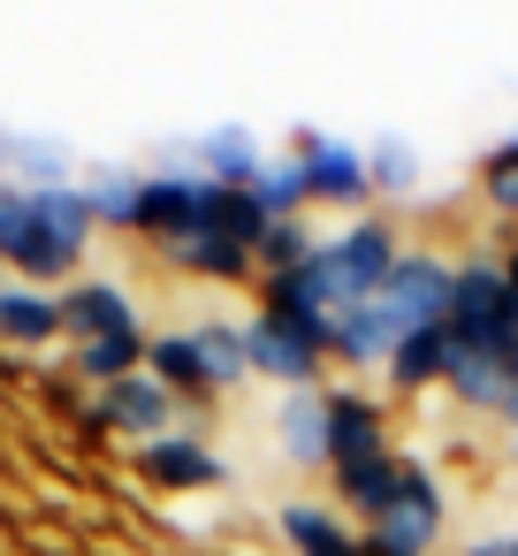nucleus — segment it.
Wrapping results in <instances>:
<instances>
[{
  "instance_id": "obj_17",
  "label": "nucleus",
  "mask_w": 518,
  "mask_h": 556,
  "mask_svg": "<svg viewBox=\"0 0 518 556\" xmlns=\"http://www.w3.org/2000/svg\"><path fill=\"white\" fill-rule=\"evenodd\" d=\"M442 374H450V320H442V328L404 336V343H396V358H389V389H396V396L442 389Z\"/></svg>"
},
{
  "instance_id": "obj_25",
  "label": "nucleus",
  "mask_w": 518,
  "mask_h": 556,
  "mask_svg": "<svg viewBox=\"0 0 518 556\" xmlns=\"http://www.w3.org/2000/svg\"><path fill=\"white\" fill-rule=\"evenodd\" d=\"M282 541H290L298 556H320V548H343L351 526H343L328 503H290V510H282Z\"/></svg>"
},
{
  "instance_id": "obj_8",
  "label": "nucleus",
  "mask_w": 518,
  "mask_h": 556,
  "mask_svg": "<svg viewBox=\"0 0 518 556\" xmlns=\"http://www.w3.org/2000/svg\"><path fill=\"white\" fill-rule=\"evenodd\" d=\"M92 419L100 427H115V434H138V442H161V434H176V396L153 381V374H130V381H115V389H100V404H92Z\"/></svg>"
},
{
  "instance_id": "obj_15",
  "label": "nucleus",
  "mask_w": 518,
  "mask_h": 556,
  "mask_svg": "<svg viewBox=\"0 0 518 556\" xmlns=\"http://www.w3.org/2000/svg\"><path fill=\"white\" fill-rule=\"evenodd\" d=\"M62 336V298L54 290H31V282H0V343H54Z\"/></svg>"
},
{
  "instance_id": "obj_26",
  "label": "nucleus",
  "mask_w": 518,
  "mask_h": 556,
  "mask_svg": "<svg viewBox=\"0 0 518 556\" xmlns=\"http://www.w3.org/2000/svg\"><path fill=\"white\" fill-rule=\"evenodd\" d=\"M366 176H374L381 199H412V191H419V153H412L404 138H374V146H366Z\"/></svg>"
},
{
  "instance_id": "obj_19",
  "label": "nucleus",
  "mask_w": 518,
  "mask_h": 556,
  "mask_svg": "<svg viewBox=\"0 0 518 556\" xmlns=\"http://www.w3.org/2000/svg\"><path fill=\"white\" fill-rule=\"evenodd\" d=\"M328 358H343V366H381V374H389V358H396V336L381 328V313H374V305H351V313H336Z\"/></svg>"
},
{
  "instance_id": "obj_6",
  "label": "nucleus",
  "mask_w": 518,
  "mask_h": 556,
  "mask_svg": "<svg viewBox=\"0 0 518 556\" xmlns=\"http://www.w3.org/2000/svg\"><path fill=\"white\" fill-rule=\"evenodd\" d=\"M206 199H214V184H206L199 168H161V176H146V214H138V237H153V244L168 252L176 237L206 229Z\"/></svg>"
},
{
  "instance_id": "obj_11",
  "label": "nucleus",
  "mask_w": 518,
  "mask_h": 556,
  "mask_svg": "<svg viewBox=\"0 0 518 556\" xmlns=\"http://www.w3.org/2000/svg\"><path fill=\"white\" fill-rule=\"evenodd\" d=\"M389 450V419L374 396L358 389H328V465H351V457H374Z\"/></svg>"
},
{
  "instance_id": "obj_32",
  "label": "nucleus",
  "mask_w": 518,
  "mask_h": 556,
  "mask_svg": "<svg viewBox=\"0 0 518 556\" xmlns=\"http://www.w3.org/2000/svg\"><path fill=\"white\" fill-rule=\"evenodd\" d=\"M503 419H510V442H518V389H510V404H503Z\"/></svg>"
},
{
  "instance_id": "obj_10",
  "label": "nucleus",
  "mask_w": 518,
  "mask_h": 556,
  "mask_svg": "<svg viewBox=\"0 0 518 556\" xmlns=\"http://www.w3.org/2000/svg\"><path fill=\"white\" fill-rule=\"evenodd\" d=\"M138 472H146L153 488H168V495H191V488H222V480H229L222 457H214L199 434H161V442H146V450H138Z\"/></svg>"
},
{
  "instance_id": "obj_13",
  "label": "nucleus",
  "mask_w": 518,
  "mask_h": 556,
  "mask_svg": "<svg viewBox=\"0 0 518 556\" xmlns=\"http://www.w3.org/2000/svg\"><path fill=\"white\" fill-rule=\"evenodd\" d=\"M191 161H199L206 184H222V191H252V176L267 168V146H260L244 123H222V130H206V138L191 146Z\"/></svg>"
},
{
  "instance_id": "obj_20",
  "label": "nucleus",
  "mask_w": 518,
  "mask_h": 556,
  "mask_svg": "<svg viewBox=\"0 0 518 556\" xmlns=\"http://www.w3.org/2000/svg\"><path fill=\"white\" fill-rule=\"evenodd\" d=\"M146 328H130V336H100V343H77L70 351V366L92 381V389H115V381H130V374H146Z\"/></svg>"
},
{
  "instance_id": "obj_31",
  "label": "nucleus",
  "mask_w": 518,
  "mask_h": 556,
  "mask_svg": "<svg viewBox=\"0 0 518 556\" xmlns=\"http://www.w3.org/2000/svg\"><path fill=\"white\" fill-rule=\"evenodd\" d=\"M503 275H510V290H518V244H510V252H503Z\"/></svg>"
},
{
  "instance_id": "obj_28",
  "label": "nucleus",
  "mask_w": 518,
  "mask_h": 556,
  "mask_svg": "<svg viewBox=\"0 0 518 556\" xmlns=\"http://www.w3.org/2000/svg\"><path fill=\"white\" fill-rule=\"evenodd\" d=\"M24 237H31V191H9L0 199V260H16Z\"/></svg>"
},
{
  "instance_id": "obj_24",
  "label": "nucleus",
  "mask_w": 518,
  "mask_h": 556,
  "mask_svg": "<svg viewBox=\"0 0 518 556\" xmlns=\"http://www.w3.org/2000/svg\"><path fill=\"white\" fill-rule=\"evenodd\" d=\"M313 252H320L313 222H267V237L252 244V267H260V275H298Z\"/></svg>"
},
{
  "instance_id": "obj_7",
  "label": "nucleus",
  "mask_w": 518,
  "mask_h": 556,
  "mask_svg": "<svg viewBox=\"0 0 518 556\" xmlns=\"http://www.w3.org/2000/svg\"><path fill=\"white\" fill-rule=\"evenodd\" d=\"M442 389L465 404V412H503L510 389H518V351H488V343H457L450 336V374Z\"/></svg>"
},
{
  "instance_id": "obj_18",
  "label": "nucleus",
  "mask_w": 518,
  "mask_h": 556,
  "mask_svg": "<svg viewBox=\"0 0 518 556\" xmlns=\"http://www.w3.org/2000/svg\"><path fill=\"white\" fill-rule=\"evenodd\" d=\"M252 206H260L267 222H305V206H313L305 161H298V153H267V168L252 176Z\"/></svg>"
},
{
  "instance_id": "obj_30",
  "label": "nucleus",
  "mask_w": 518,
  "mask_h": 556,
  "mask_svg": "<svg viewBox=\"0 0 518 556\" xmlns=\"http://www.w3.org/2000/svg\"><path fill=\"white\" fill-rule=\"evenodd\" d=\"M320 556H366V541H358V533H351V541H343V548H320Z\"/></svg>"
},
{
  "instance_id": "obj_3",
  "label": "nucleus",
  "mask_w": 518,
  "mask_h": 556,
  "mask_svg": "<svg viewBox=\"0 0 518 556\" xmlns=\"http://www.w3.org/2000/svg\"><path fill=\"white\" fill-rule=\"evenodd\" d=\"M442 518H450L442 480H434L427 465H412V457H404V495H396V503H389V518H374L358 541H366V556H434Z\"/></svg>"
},
{
  "instance_id": "obj_5",
  "label": "nucleus",
  "mask_w": 518,
  "mask_h": 556,
  "mask_svg": "<svg viewBox=\"0 0 518 556\" xmlns=\"http://www.w3.org/2000/svg\"><path fill=\"white\" fill-rule=\"evenodd\" d=\"M244 351H252V374H267L282 396H290V389H320V366H328V351H320L313 336L282 328L275 313H252V320H244Z\"/></svg>"
},
{
  "instance_id": "obj_12",
  "label": "nucleus",
  "mask_w": 518,
  "mask_h": 556,
  "mask_svg": "<svg viewBox=\"0 0 518 556\" xmlns=\"http://www.w3.org/2000/svg\"><path fill=\"white\" fill-rule=\"evenodd\" d=\"M328 472H336L343 510H358L366 526L389 518V503L404 495V457H396V450H374V457H351V465H328Z\"/></svg>"
},
{
  "instance_id": "obj_29",
  "label": "nucleus",
  "mask_w": 518,
  "mask_h": 556,
  "mask_svg": "<svg viewBox=\"0 0 518 556\" xmlns=\"http://www.w3.org/2000/svg\"><path fill=\"white\" fill-rule=\"evenodd\" d=\"M465 556H518V533H480L465 541Z\"/></svg>"
},
{
  "instance_id": "obj_22",
  "label": "nucleus",
  "mask_w": 518,
  "mask_h": 556,
  "mask_svg": "<svg viewBox=\"0 0 518 556\" xmlns=\"http://www.w3.org/2000/svg\"><path fill=\"white\" fill-rule=\"evenodd\" d=\"M85 206H92V222H100V229H130V237H138L146 176H130V168H100V176L85 184Z\"/></svg>"
},
{
  "instance_id": "obj_4",
  "label": "nucleus",
  "mask_w": 518,
  "mask_h": 556,
  "mask_svg": "<svg viewBox=\"0 0 518 556\" xmlns=\"http://www.w3.org/2000/svg\"><path fill=\"white\" fill-rule=\"evenodd\" d=\"M298 161H305V191H313V206H343V214H358V206L374 199L366 146L328 138V130H305V138H298Z\"/></svg>"
},
{
  "instance_id": "obj_9",
  "label": "nucleus",
  "mask_w": 518,
  "mask_h": 556,
  "mask_svg": "<svg viewBox=\"0 0 518 556\" xmlns=\"http://www.w3.org/2000/svg\"><path fill=\"white\" fill-rule=\"evenodd\" d=\"M138 328V305L123 282H70L62 290V336L70 343H100V336H130Z\"/></svg>"
},
{
  "instance_id": "obj_16",
  "label": "nucleus",
  "mask_w": 518,
  "mask_h": 556,
  "mask_svg": "<svg viewBox=\"0 0 518 556\" xmlns=\"http://www.w3.org/2000/svg\"><path fill=\"white\" fill-rule=\"evenodd\" d=\"M168 260H176L184 275H199V282H244V275H260V267H252V252H244V244H229L222 229H191V237H176V244H168Z\"/></svg>"
},
{
  "instance_id": "obj_1",
  "label": "nucleus",
  "mask_w": 518,
  "mask_h": 556,
  "mask_svg": "<svg viewBox=\"0 0 518 556\" xmlns=\"http://www.w3.org/2000/svg\"><path fill=\"white\" fill-rule=\"evenodd\" d=\"M450 336L457 343H488V351H518V290L503 275V260H465L450 282Z\"/></svg>"
},
{
  "instance_id": "obj_2",
  "label": "nucleus",
  "mask_w": 518,
  "mask_h": 556,
  "mask_svg": "<svg viewBox=\"0 0 518 556\" xmlns=\"http://www.w3.org/2000/svg\"><path fill=\"white\" fill-rule=\"evenodd\" d=\"M450 282H457V267L450 260H434V252H404L396 260V275L381 282V298H374V313H381V328L404 343V336H419V328H442L450 320Z\"/></svg>"
},
{
  "instance_id": "obj_27",
  "label": "nucleus",
  "mask_w": 518,
  "mask_h": 556,
  "mask_svg": "<svg viewBox=\"0 0 518 556\" xmlns=\"http://www.w3.org/2000/svg\"><path fill=\"white\" fill-rule=\"evenodd\" d=\"M480 199H488L503 222H518V138H503V146L480 161Z\"/></svg>"
},
{
  "instance_id": "obj_23",
  "label": "nucleus",
  "mask_w": 518,
  "mask_h": 556,
  "mask_svg": "<svg viewBox=\"0 0 518 556\" xmlns=\"http://www.w3.org/2000/svg\"><path fill=\"white\" fill-rule=\"evenodd\" d=\"M191 343H199V366H206V381H214V389H237V381H252L244 328H229V320H206V328H191Z\"/></svg>"
},
{
  "instance_id": "obj_14",
  "label": "nucleus",
  "mask_w": 518,
  "mask_h": 556,
  "mask_svg": "<svg viewBox=\"0 0 518 556\" xmlns=\"http://www.w3.org/2000/svg\"><path fill=\"white\" fill-rule=\"evenodd\" d=\"M275 442L290 465H328V389H290L275 412Z\"/></svg>"
},
{
  "instance_id": "obj_33",
  "label": "nucleus",
  "mask_w": 518,
  "mask_h": 556,
  "mask_svg": "<svg viewBox=\"0 0 518 556\" xmlns=\"http://www.w3.org/2000/svg\"><path fill=\"white\" fill-rule=\"evenodd\" d=\"M0 199H9V176H0Z\"/></svg>"
},
{
  "instance_id": "obj_21",
  "label": "nucleus",
  "mask_w": 518,
  "mask_h": 556,
  "mask_svg": "<svg viewBox=\"0 0 518 556\" xmlns=\"http://www.w3.org/2000/svg\"><path fill=\"white\" fill-rule=\"evenodd\" d=\"M146 374H153L168 396H214V381H206V366H199L191 328H184V336H153V343H146Z\"/></svg>"
}]
</instances>
